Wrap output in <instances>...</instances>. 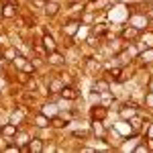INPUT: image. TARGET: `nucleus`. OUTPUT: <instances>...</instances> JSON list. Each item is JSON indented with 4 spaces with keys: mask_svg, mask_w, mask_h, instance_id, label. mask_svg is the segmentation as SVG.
<instances>
[{
    "mask_svg": "<svg viewBox=\"0 0 153 153\" xmlns=\"http://www.w3.org/2000/svg\"><path fill=\"white\" fill-rule=\"evenodd\" d=\"M35 123H37V127H39V129H43V127H49V118L45 117V114H39V117L35 118Z\"/></svg>",
    "mask_w": 153,
    "mask_h": 153,
    "instance_id": "obj_14",
    "label": "nucleus"
},
{
    "mask_svg": "<svg viewBox=\"0 0 153 153\" xmlns=\"http://www.w3.org/2000/svg\"><path fill=\"white\" fill-rule=\"evenodd\" d=\"M104 117H106L104 106H94V108H92V118H94V120H104Z\"/></svg>",
    "mask_w": 153,
    "mask_h": 153,
    "instance_id": "obj_4",
    "label": "nucleus"
},
{
    "mask_svg": "<svg viewBox=\"0 0 153 153\" xmlns=\"http://www.w3.org/2000/svg\"><path fill=\"white\" fill-rule=\"evenodd\" d=\"M139 57H141L143 61H153V49H149V51H145V53H141Z\"/></svg>",
    "mask_w": 153,
    "mask_h": 153,
    "instance_id": "obj_18",
    "label": "nucleus"
},
{
    "mask_svg": "<svg viewBox=\"0 0 153 153\" xmlns=\"http://www.w3.org/2000/svg\"><path fill=\"white\" fill-rule=\"evenodd\" d=\"M4 19H12L14 14H16V8H14V4H6L4 8H2V12H0Z\"/></svg>",
    "mask_w": 153,
    "mask_h": 153,
    "instance_id": "obj_6",
    "label": "nucleus"
},
{
    "mask_svg": "<svg viewBox=\"0 0 153 153\" xmlns=\"http://www.w3.org/2000/svg\"><path fill=\"white\" fill-rule=\"evenodd\" d=\"M92 129H94V133H96V135H100V137L104 135V127H102L100 120H94V123H92Z\"/></svg>",
    "mask_w": 153,
    "mask_h": 153,
    "instance_id": "obj_16",
    "label": "nucleus"
},
{
    "mask_svg": "<svg viewBox=\"0 0 153 153\" xmlns=\"http://www.w3.org/2000/svg\"><path fill=\"white\" fill-rule=\"evenodd\" d=\"M14 57H16L14 49H8V51H6V59H14Z\"/></svg>",
    "mask_w": 153,
    "mask_h": 153,
    "instance_id": "obj_19",
    "label": "nucleus"
},
{
    "mask_svg": "<svg viewBox=\"0 0 153 153\" xmlns=\"http://www.w3.org/2000/svg\"><path fill=\"white\" fill-rule=\"evenodd\" d=\"M14 139H16V145H19V147H23V145H29V141H31L27 133H19V131H16Z\"/></svg>",
    "mask_w": 153,
    "mask_h": 153,
    "instance_id": "obj_5",
    "label": "nucleus"
},
{
    "mask_svg": "<svg viewBox=\"0 0 153 153\" xmlns=\"http://www.w3.org/2000/svg\"><path fill=\"white\" fill-rule=\"evenodd\" d=\"M59 92H61V98H63V100H76V98H78V92H76L74 88H70V86H63Z\"/></svg>",
    "mask_w": 153,
    "mask_h": 153,
    "instance_id": "obj_1",
    "label": "nucleus"
},
{
    "mask_svg": "<svg viewBox=\"0 0 153 153\" xmlns=\"http://www.w3.org/2000/svg\"><path fill=\"white\" fill-rule=\"evenodd\" d=\"M2 135H4V137H14V135H16V125L10 123V125H6V127H2Z\"/></svg>",
    "mask_w": 153,
    "mask_h": 153,
    "instance_id": "obj_9",
    "label": "nucleus"
},
{
    "mask_svg": "<svg viewBox=\"0 0 153 153\" xmlns=\"http://www.w3.org/2000/svg\"><path fill=\"white\" fill-rule=\"evenodd\" d=\"M49 63H53V65H61V63H63V55H59L57 51H51V53H49Z\"/></svg>",
    "mask_w": 153,
    "mask_h": 153,
    "instance_id": "obj_8",
    "label": "nucleus"
},
{
    "mask_svg": "<svg viewBox=\"0 0 153 153\" xmlns=\"http://www.w3.org/2000/svg\"><path fill=\"white\" fill-rule=\"evenodd\" d=\"M43 47L47 49L49 53H51V51H55V39H53L51 35H47V33L43 35Z\"/></svg>",
    "mask_w": 153,
    "mask_h": 153,
    "instance_id": "obj_3",
    "label": "nucleus"
},
{
    "mask_svg": "<svg viewBox=\"0 0 153 153\" xmlns=\"http://www.w3.org/2000/svg\"><path fill=\"white\" fill-rule=\"evenodd\" d=\"M4 86H6V84H4V80H0V90H2Z\"/></svg>",
    "mask_w": 153,
    "mask_h": 153,
    "instance_id": "obj_22",
    "label": "nucleus"
},
{
    "mask_svg": "<svg viewBox=\"0 0 153 153\" xmlns=\"http://www.w3.org/2000/svg\"><path fill=\"white\" fill-rule=\"evenodd\" d=\"M135 151H147V145H137V147H135Z\"/></svg>",
    "mask_w": 153,
    "mask_h": 153,
    "instance_id": "obj_20",
    "label": "nucleus"
},
{
    "mask_svg": "<svg viewBox=\"0 0 153 153\" xmlns=\"http://www.w3.org/2000/svg\"><path fill=\"white\" fill-rule=\"evenodd\" d=\"M49 125L55 127V129H63V127H65V120H63L61 117H53L51 120H49Z\"/></svg>",
    "mask_w": 153,
    "mask_h": 153,
    "instance_id": "obj_11",
    "label": "nucleus"
},
{
    "mask_svg": "<svg viewBox=\"0 0 153 153\" xmlns=\"http://www.w3.org/2000/svg\"><path fill=\"white\" fill-rule=\"evenodd\" d=\"M137 35H139V29H135V27H131V29H125V31H123V37H125V39H135Z\"/></svg>",
    "mask_w": 153,
    "mask_h": 153,
    "instance_id": "obj_12",
    "label": "nucleus"
},
{
    "mask_svg": "<svg viewBox=\"0 0 153 153\" xmlns=\"http://www.w3.org/2000/svg\"><path fill=\"white\" fill-rule=\"evenodd\" d=\"M29 151H35V153L43 151V143L39 141V139H33V141H29Z\"/></svg>",
    "mask_w": 153,
    "mask_h": 153,
    "instance_id": "obj_10",
    "label": "nucleus"
},
{
    "mask_svg": "<svg viewBox=\"0 0 153 153\" xmlns=\"http://www.w3.org/2000/svg\"><path fill=\"white\" fill-rule=\"evenodd\" d=\"M120 117L123 118H133L135 117V108H133V106H127V108H123V110H120Z\"/></svg>",
    "mask_w": 153,
    "mask_h": 153,
    "instance_id": "obj_15",
    "label": "nucleus"
},
{
    "mask_svg": "<svg viewBox=\"0 0 153 153\" xmlns=\"http://www.w3.org/2000/svg\"><path fill=\"white\" fill-rule=\"evenodd\" d=\"M149 90H151V92H153V82H151V86H149Z\"/></svg>",
    "mask_w": 153,
    "mask_h": 153,
    "instance_id": "obj_23",
    "label": "nucleus"
},
{
    "mask_svg": "<svg viewBox=\"0 0 153 153\" xmlns=\"http://www.w3.org/2000/svg\"><path fill=\"white\" fill-rule=\"evenodd\" d=\"M149 137H151V139H153V125H151V127H149Z\"/></svg>",
    "mask_w": 153,
    "mask_h": 153,
    "instance_id": "obj_21",
    "label": "nucleus"
},
{
    "mask_svg": "<svg viewBox=\"0 0 153 153\" xmlns=\"http://www.w3.org/2000/svg\"><path fill=\"white\" fill-rule=\"evenodd\" d=\"M57 10H59V6H57V2H51V4H45V12H47L49 16H53V14H57Z\"/></svg>",
    "mask_w": 153,
    "mask_h": 153,
    "instance_id": "obj_13",
    "label": "nucleus"
},
{
    "mask_svg": "<svg viewBox=\"0 0 153 153\" xmlns=\"http://www.w3.org/2000/svg\"><path fill=\"white\" fill-rule=\"evenodd\" d=\"M131 21H133V27H135V29H139V31L145 29V25H147V19H145V16H133Z\"/></svg>",
    "mask_w": 153,
    "mask_h": 153,
    "instance_id": "obj_7",
    "label": "nucleus"
},
{
    "mask_svg": "<svg viewBox=\"0 0 153 153\" xmlns=\"http://www.w3.org/2000/svg\"><path fill=\"white\" fill-rule=\"evenodd\" d=\"M108 76H110V80H123V78H120V68L110 70V71H108Z\"/></svg>",
    "mask_w": 153,
    "mask_h": 153,
    "instance_id": "obj_17",
    "label": "nucleus"
},
{
    "mask_svg": "<svg viewBox=\"0 0 153 153\" xmlns=\"http://www.w3.org/2000/svg\"><path fill=\"white\" fill-rule=\"evenodd\" d=\"M78 27H80V23H78V21H71V23L63 25V35H70V37H74L76 33H78Z\"/></svg>",
    "mask_w": 153,
    "mask_h": 153,
    "instance_id": "obj_2",
    "label": "nucleus"
}]
</instances>
